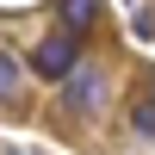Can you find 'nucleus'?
I'll return each instance as SVG.
<instances>
[{"mask_svg": "<svg viewBox=\"0 0 155 155\" xmlns=\"http://www.w3.org/2000/svg\"><path fill=\"white\" fill-rule=\"evenodd\" d=\"M19 99H25V68L0 50V106H19Z\"/></svg>", "mask_w": 155, "mask_h": 155, "instance_id": "obj_4", "label": "nucleus"}, {"mask_svg": "<svg viewBox=\"0 0 155 155\" xmlns=\"http://www.w3.org/2000/svg\"><path fill=\"white\" fill-rule=\"evenodd\" d=\"M12 155H25V149H12Z\"/></svg>", "mask_w": 155, "mask_h": 155, "instance_id": "obj_6", "label": "nucleus"}, {"mask_svg": "<svg viewBox=\"0 0 155 155\" xmlns=\"http://www.w3.org/2000/svg\"><path fill=\"white\" fill-rule=\"evenodd\" d=\"M62 19H68V37H81L99 19V0H62Z\"/></svg>", "mask_w": 155, "mask_h": 155, "instance_id": "obj_5", "label": "nucleus"}, {"mask_svg": "<svg viewBox=\"0 0 155 155\" xmlns=\"http://www.w3.org/2000/svg\"><path fill=\"white\" fill-rule=\"evenodd\" d=\"M99 106H106V68L74 62V74L62 81V112H68V118H93Z\"/></svg>", "mask_w": 155, "mask_h": 155, "instance_id": "obj_1", "label": "nucleus"}, {"mask_svg": "<svg viewBox=\"0 0 155 155\" xmlns=\"http://www.w3.org/2000/svg\"><path fill=\"white\" fill-rule=\"evenodd\" d=\"M74 62H81V37H68V31H62V37H44V44L31 50V68L44 74V81H68Z\"/></svg>", "mask_w": 155, "mask_h": 155, "instance_id": "obj_2", "label": "nucleus"}, {"mask_svg": "<svg viewBox=\"0 0 155 155\" xmlns=\"http://www.w3.org/2000/svg\"><path fill=\"white\" fill-rule=\"evenodd\" d=\"M130 130H137V137H155V81L137 87V99H130Z\"/></svg>", "mask_w": 155, "mask_h": 155, "instance_id": "obj_3", "label": "nucleus"}]
</instances>
